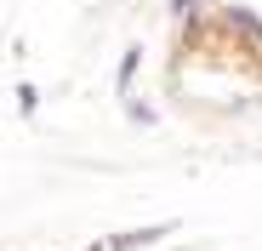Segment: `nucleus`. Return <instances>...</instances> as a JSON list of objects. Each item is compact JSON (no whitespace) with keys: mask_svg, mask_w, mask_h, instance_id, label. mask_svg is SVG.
<instances>
[{"mask_svg":"<svg viewBox=\"0 0 262 251\" xmlns=\"http://www.w3.org/2000/svg\"><path fill=\"white\" fill-rule=\"evenodd\" d=\"M80 251H108V245H103V240H92V245H80Z\"/></svg>","mask_w":262,"mask_h":251,"instance_id":"5","label":"nucleus"},{"mask_svg":"<svg viewBox=\"0 0 262 251\" xmlns=\"http://www.w3.org/2000/svg\"><path fill=\"white\" fill-rule=\"evenodd\" d=\"M137 63H143V46H125L120 52V69H114V92L131 97V80H137Z\"/></svg>","mask_w":262,"mask_h":251,"instance_id":"2","label":"nucleus"},{"mask_svg":"<svg viewBox=\"0 0 262 251\" xmlns=\"http://www.w3.org/2000/svg\"><path fill=\"white\" fill-rule=\"evenodd\" d=\"M165 234H177V223H148V228H125V234H108L103 245H108V251H148V245H160Z\"/></svg>","mask_w":262,"mask_h":251,"instance_id":"1","label":"nucleus"},{"mask_svg":"<svg viewBox=\"0 0 262 251\" xmlns=\"http://www.w3.org/2000/svg\"><path fill=\"white\" fill-rule=\"evenodd\" d=\"M125 114L137 120V126H154V109H148V103H125Z\"/></svg>","mask_w":262,"mask_h":251,"instance_id":"4","label":"nucleus"},{"mask_svg":"<svg viewBox=\"0 0 262 251\" xmlns=\"http://www.w3.org/2000/svg\"><path fill=\"white\" fill-rule=\"evenodd\" d=\"M17 114H23V120L40 114V92H34V86H17Z\"/></svg>","mask_w":262,"mask_h":251,"instance_id":"3","label":"nucleus"}]
</instances>
